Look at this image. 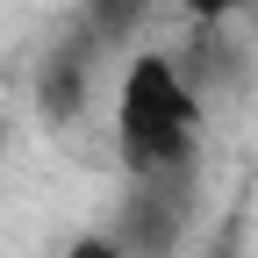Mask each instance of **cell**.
<instances>
[{"label": "cell", "instance_id": "4", "mask_svg": "<svg viewBox=\"0 0 258 258\" xmlns=\"http://www.w3.org/2000/svg\"><path fill=\"white\" fill-rule=\"evenodd\" d=\"M144 15H151V0H79V29L101 50H115V43H129L144 29Z\"/></svg>", "mask_w": 258, "mask_h": 258}, {"label": "cell", "instance_id": "2", "mask_svg": "<svg viewBox=\"0 0 258 258\" xmlns=\"http://www.w3.org/2000/svg\"><path fill=\"white\" fill-rule=\"evenodd\" d=\"M186 230V172H137V186H129L122 201V251L129 258H172Z\"/></svg>", "mask_w": 258, "mask_h": 258}, {"label": "cell", "instance_id": "3", "mask_svg": "<svg viewBox=\"0 0 258 258\" xmlns=\"http://www.w3.org/2000/svg\"><path fill=\"white\" fill-rule=\"evenodd\" d=\"M86 79H93L86 50H50V57L36 64V101H43V115H50V122H72V115L86 108Z\"/></svg>", "mask_w": 258, "mask_h": 258}, {"label": "cell", "instance_id": "5", "mask_svg": "<svg viewBox=\"0 0 258 258\" xmlns=\"http://www.w3.org/2000/svg\"><path fill=\"white\" fill-rule=\"evenodd\" d=\"M64 258H129V251H122V237L86 230V237H72V251H64Z\"/></svg>", "mask_w": 258, "mask_h": 258}, {"label": "cell", "instance_id": "6", "mask_svg": "<svg viewBox=\"0 0 258 258\" xmlns=\"http://www.w3.org/2000/svg\"><path fill=\"white\" fill-rule=\"evenodd\" d=\"M179 8L194 22H230V15H244V0H179Z\"/></svg>", "mask_w": 258, "mask_h": 258}, {"label": "cell", "instance_id": "1", "mask_svg": "<svg viewBox=\"0 0 258 258\" xmlns=\"http://www.w3.org/2000/svg\"><path fill=\"white\" fill-rule=\"evenodd\" d=\"M115 144L129 172H194L201 151V93L179 79L165 50H137L115 93Z\"/></svg>", "mask_w": 258, "mask_h": 258}]
</instances>
